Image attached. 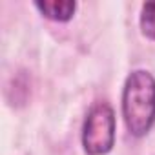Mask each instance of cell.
<instances>
[{
  "instance_id": "3957f363",
  "label": "cell",
  "mask_w": 155,
  "mask_h": 155,
  "mask_svg": "<svg viewBox=\"0 0 155 155\" xmlns=\"http://www.w3.org/2000/svg\"><path fill=\"white\" fill-rule=\"evenodd\" d=\"M35 8L49 20L68 22L73 18L77 11V2L73 0H44V2H35Z\"/></svg>"
},
{
  "instance_id": "277c9868",
  "label": "cell",
  "mask_w": 155,
  "mask_h": 155,
  "mask_svg": "<svg viewBox=\"0 0 155 155\" xmlns=\"http://www.w3.org/2000/svg\"><path fill=\"white\" fill-rule=\"evenodd\" d=\"M140 31L146 38L155 42V0L144 2L140 9Z\"/></svg>"
},
{
  "instance_id": "7a4b0ae2",
  "label": "cell",
  "mask_w": 155,
  "mask_h": 155,
  "mask_svg": "<svg viewBox=\"0 0 155 155\" xmlns=\"http://www.w3.org/2000/svg\"><path fill=\"white\" fill-rule=\"evenodd\" d=\"M115 144V111L108 102H97L82 126V148L88 155H106Z\"/></svg>"
},
{
  "instance_id": "6da1fadb",
  "label": "cell",
  "mask_w": 155,
  "mask_h": 155,
  "mask_svg": "<svg viewBox=\"0 0 155 155\" xmlns=\"http://www.w3.org/2000/svg\"><path fill=\"white\" fill-rule=\"evenodd\" d=\"M122 117L128 131L140 139L155 124V77L146 69L128 75L122 90Z\"/></svg>"
}]
</instances>
